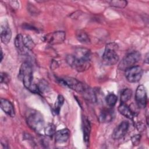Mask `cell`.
Returning <instances> with one entry per match:
<instances>
[{"label": "cell", "mask_w": 149, "mask_h": 149, "mask_svg": "<svg viewBox=\"0 0 149 149\" xmlns=\"http://www.w3.org/2000/svg\"><path fill=\"white\" fill-rule=\"evenodd\" d=\"M1 78H0V81L1 83H8L10 81V77L8 74H6L5 72H1Z\"/></svg>", "instance_id": "cell-26"}, {"label": "cell", "mask_w": 149, "mask_h": 149, "mask_svg": "<svg viewBox=\"0 0 149 149\" xmlns=\"http://www.w3.org/2000/svg\"><path fill=\"white\" fill-rule=\"evenodd\" d=\"M105 100H106V102L107 104L110 106V107H113L116 103V101L118 100V98H117V96L116 95H115L114 94H108L106 98H105Z\"/></svg>", "instance_id": "cell-24"}, {"label": "cell", "mask_w": 149, "mask_h": 149, "mask_svg": "<svg viewBox=\"0 0 149 149\" xmlns=\"http://www.w3.org/2000/svg\"><path fill=\"white\" fill-rule=\"evenodd\" d=\"M58 80L62 84L80 93H82L87 87L86 85L73 77H65Z\"/></svg>", "instance_id": "cell-6"}, {"label": "cell", "mask_w": 149, "mask_h": 149, "mask_svg": "<svg viewBox=\"0 0 149 149\" xmlns=\"http://www.w3.org/2000/svg\"><path fill=\"white\" fill-rule=\"evenodd\" d=\"M70 137V131L65 128L58 130L55 133V139L58 143H63L68 141Z\"/></svg>", "instance_id": "cell-13"}, {"label": "cell", "mask_w": 149, "mask_h": 149, "mask_svg": "<svg viewBox=\"0 0 149 149\" xmlns=\"http://www.w3.org/2000/svg\"><path fill=\"white\" fill-rule=\"evenodd\" d=\"M118 111L120 113L129 119H133L134 118L133 112L125 103H121L119 105L118 107Z\"/></svg>", "instance_id": "cell-17"}, {"label": "cell", "mask_w": 149, "mask_h": 149, "mask_svg": "<svg viewBox=\"0 0 149 149\" xmlns=\"http://www.w3.org/2000/svg\"><path fill=\"white\" fill-rule=\"evenodd\" d=\"M114 118V112L112 109H105L100 113L98 119L100 122L108 123L111 122Z\"/></svg>", "instance_id": "cell-14"}, {"label": "cell", "mask_w": 149, "mask_h": 149, "mask_svg": "<svg viewBox=\"0 0 149 149\" xmlns=\"http://www.w3.org/2000/svg\"><path fill=\"white\" fill-rule=\"evenodd\" d=\"M26 119L28 126L34 131L40 133L44 129V120L39 111L29 109L26 113Z\"/></svg>", "instance_id": "cell-1"}, {"label": "cell", "mask_w": 149, "mask_h": 149, "mask_svg": "<svg viewBox=\"0 0 149 149\" xmlns=\"http://www.w3.org/2000/svg\"><path fill=\"white\" fill-rule=\"evenodd\" d=\"M129 123L127 121L122 122L113 130L112 134V139L118 140L122 138L129 129Z\"/></svg>", "instance_id": "cell-11"}, {"label": "cell", "mask_w": 149, "mask_h": 149, "mask_svg": "<svg viewBox=\"0 0 149 149\" xmlns=\"http://www.w3.org/2000/svg\"><path fill=\"white\" fill-rule=\"evenodd\" d=\"M12 37V31L6 21H4L1 24V40L5 44H8Z\"/></svg>", "instance_id": "cell-10"}, {"label": "cell", "mask_w": 149, "mask_h": 149, "mask_svg": "<svg viewBox=\"0 0 149 149\" xmlns=\"http://www.w3.org/2000/svg\"><path fill=\"white\" fill-rule=\"evenodd\" d=\"M143 75V69L139 66H133L125 70V77L130 83L139 81Z\"/></svg>", "instance_id": "cell-7"}, {"label": "cell", "mask_w": 149, "mask_h": 149, "mask_svg": "<svg viewBox=\"0 0 149 149\" xmlns=\"http://www.w3.org/2000/svg\"><path fill=\"white\" fill-rule=\"evenodd\" d=\"M66 60L69 66L78 72H83L90 66V59L74 54L68 55Z\"/></svg>", "instance_id": "cell-2"}, {"label": "cell", "mask_w": 149, "mask_h": 149, "mask_svg": "<svg viewBox=\"0 0 149 149\" xmlns=\"http://www.w3.org/2000/svg\"><path fill=\"white\" fill-rule=\"evenodd\" d=\"M135 99L139 108H144L147 103V97L145 87L143 85H139L136 91Z\"/></svg>", "instance_id": "cell-9"}, {"label": "cell", "mask_w": 149, "mask_h": 149, "mask_svg": "<svg viewBox=\"0 0 149 149\" xmlns=\"http://www.w3.org/2000/svg\"><path fill=\"white\" fill-rule=\"evenodd\" d=\"M23 41L25 47L28 50H32L35 46L34 41H33L31 38L28 35L23 36Z\"/></svg>", "instance_id": "cell-21"}, {"label": "cell", "mask_w": 149, "mask_h": 149, "mask_svg": "<svg viewBox=\"0 0 149 149\" xmlns=\"http://www.w3.org/2000/svg\"><path fill=\"white\" fill-rule=\"evenodd\" d=\"M66 34L64 31H56L49 33L44 36V41L51 44H61L65 40Z\"/></svg>", "instance_id": "cell-8"}, {"label": "cell", "mask_w": 149, "mask_h": 149, "mask_svg": "<svg viewBox=\"0 0 149 149\" xmlns=\"http://www.w3.org/2000/svg\"><path fill=\"white\" fill-rule=\"evenodd\" d=\"M44 133L48 136H52L56 133V127L53 123H48L46 127H44Z\"/></svg>", "instance_id": "cell-22"}, {"label": "cell", "mask_w": 149, "mask_h": 149, "mask_svg": "<svg viewBox=\"0 0 149 149\" xmlns=\"http://www.w3.org/2000/svg\"><path fill=\"white\" fill-rule=\"evenodd\" d=\"M1 61H2V59H3V53H2V51L1 50Z\"/></svg>", "instance_id": "cell-28"}, {"label": "cell", "mask_w": 149, "mask_h": 149, "mask_svg": "<svg viewBox=\"0 0 149 149\" xmlns=\"http://www.w3.org/2000/svg\"><path fill=\"white\" fill-rule=\"evenodd\" d=\"M15 45L20 54H24L27 52L26 49H27L24 46L23 41V36L22 34H19L16 36L15 39Z\"/></svg>", "instance_id": "cell-15"}, {"label": "cell", "mask_w": 149, "mask_h": 149, "mask_svg": "<svg viewBox=\"0 0 149 149\" xmlns=\"http://www.w3.org/2000/svg\"><path fill=\"white\" fill-rule=\"evenodd\" d=\"M140 57L141 55L138 51H133L127 54L120 62L118 66L119 69L121 70H126L135 66L134 65L139 62Z\"/></svg>", "instance_id": "cell-5"}, {"label": "cell", "mask_w": 149, "mask_h": 149, "mask_svg": "<svg viewBox=\"0 0 149 149\" xmlns=\"http://www.w3.org/2000/svg\"><path fill=\"white\" fill-rule=\"evenodd\" d=\"M63 102H64L63 97L61 95H59L58 98H57V100L55 102V106H54V112H55L56 114L59 113V112L60 111V109H61V108L62 105H63Z\"/></svg>", "instance_id": "cell-23"}, {"label": "cell", "mask_w": 149, "mask_h": 149, "mask_svg": "<svg viewBox=\"0 0 149 149\" xmlns=\"http://www.w3.org/2000/svg\"><path fill=\"white\" fill-rule=\"evenodd\" d=\"M118 45L114 42L108 44L102 55V62L106 65H113L119 61V56L116 52Z\"/></svg>", "instance_id": "cell-4"}, {"label": "cell", "mask_w": 149, "mask_h": 149, "mask_svg": "<svg viewBox=\"0 0 149 149\" xmlns=\"http://www.w3.org/2000/svg\"><path fill=\"white\" fill-rule=\"evenodd\" d=\"M109 3L111 6L118 8H124L127 5V1H112Z\"/></svg>", "instance_id": "cell-25"}, {"label": "cell", "mask_w": 149, "mask_h": 149, "mask_svg": "<svg viewBox=\"0 0 149 149\" xmlns=\"http://www.w3.org/2000/svg\"><path fill=\"white\" fill-rule=\"evenodd\" d=\"M1 108L5 113L10 117L15 116L14 107L9 101L4 98H1Z\"/></svg>", "instance_id": "cell-12"}, {"label": "cell", "mask_w": 149, "mask_h": 149, "mask_svg": "<svg viewBox=\"0 0 149 149\" xmlns=\"http://www.w3.org/2000/svg\"><path fill=\"white\" fill-rule=\"evenodd\" d=\"M81 94H83L84 97L88 101H90L93 102L96 101V96L95 95L94 92L92 89L88 87L87 86Z\"/></svg>", "instance_id": "cell-19"}, {"label": "cell", "mask_w": 149, "mask_h": 149, "mask_svg": "<svg viewBox=\"0 0 149 149\" xmlns=\"http://www.w3.org/2000/svg\"><path fill=\"white\" fill-rule=\"evenodd\" d=\"M18 77L19 79L22 81L24 87L30 90L34 84L33 83V76L32 67L29 62H24L22 64Z\"/></svg>", "instance_id": "cell-3"}, {"label": "cell", "mask_w": 149, "mask_h": 149, "mask_svg": "<svg viewBox=\"0 0 149 149\" xmlns=\"http://www.w3.org/2000/svg\"><path fill=\"white\" fill-rule=\"evenodd\" d=\"M76 37L77 40L81 43L88 44L90 43V39L87 34L83 30H79L76 32Z\"/></svg>", "instance_id": "cell-18"}, {"label": "cell", "mask_w": 149, "mask_h": 149, "mask_svg": "<svg viewBox=\"0 0 149 149\" xmlns=\"http://www.w3.org/2000/svg\"><path fill=\"white\" fill-rule=\"evenodd\" d=\"M132 95V91L131 89L127 88L123 90L120 95L121 103H126L128 101Z\"/></svg>", "instance_id": "cell-20"}, {"label": "cell", "mask_w": 149, "mask_h": 149, "mask_svg": "<svg viewBox=\"0 0 149 149\" xmlns=\"http://www.w3.org/2000/svg\"><path fill=\"white\" fill-rule=\"evenodd\" d=\"M141 136L140 134H136L134 135L131 138V141L133 146H138L140 142Z\"/></svg>", "instance_id": "cell-27"}, {"label": "cell", "mask_w": 149, "mask_h": 149, "mask_svg": "<svg viewBox=\"0 0 149 149\" xmlns=\"http://www.w3.org/2000/svg\"><path fill=\"white\" fill-rule=\"evenodd\" d=\"M82 127L84 134V140L86 144L88 143L90 134V123L87 118H84L82 121Z\"/></svg>", "instance_id": "cell-16"}]
</instances>
